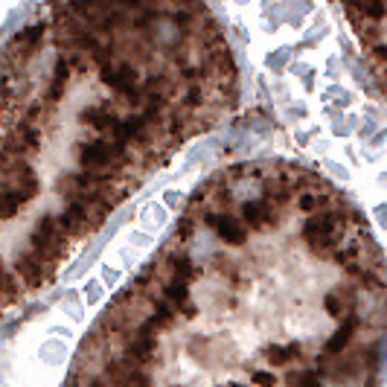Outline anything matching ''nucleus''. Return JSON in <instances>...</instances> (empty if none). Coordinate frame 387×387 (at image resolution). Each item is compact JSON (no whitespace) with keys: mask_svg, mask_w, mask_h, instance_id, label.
I'll list each match as a JSON object with an SVG mask.
<instances>
[{"mask_svg":"<svg viewBox=\"0 0 387 387\" xmlns=\"http://www.w3.org/2000/svg\"><path fill=\"white\" fill-rule=\"evenodd\" d=\"M239 100L207 0H53L0 50V317Z\"/></svg>","mask_w":387,"mask_h":387,"instance_id":"f03ea898","label":"nucleus"},{"mask_svg":"<svg viewBox=\"0 0 387 387\" xmlns=\"http://www.w3.org/2000/svg\"><path fill=\"white\" fill-rule=\"evenodd\" d=\"M384 294L379 242L332 181L236 164L108 306L76 387H370Z\"/></svg>","mask_w":387,"mask_h":387,"instance_id":"f257e3e1","label":"nucleus"},{"mask_svg":"<svg viewBox=\"0 0 387 387\" xmlns=\"http://www.w3.org/2000/svg\"><path fill=\"white\" fill-rule=\"evenodd\" d=\"M344 15L356 32V41L361 44V53L367 58V68L376 79V88H381L384 79V0H341Z\"/></svg>","mask_w":387,"mask_h":387,"instance_id":"7ed1b4c3","label":"nucleus"}]
</instances>
